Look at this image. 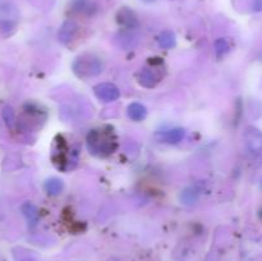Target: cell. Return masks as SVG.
I'll return each mask as SVG.
<instances>
[{
    "mask_svg": "<svg viewBox=\"0 0 262 261\" xmlns=\"http://www.w3.org/2000/svg\"><path fill=\"white\" fill-rule=\"evenodd\" d=\"M86 145L90 154L96 158L104 159L117 151L118 138L112 125L94 128L87 133Z\"/></svg>",
    "mask_w": 262,
    "mask_h": 261,
    "instance_id": "1",
    "label": "cell"
},
{
    "mask_svg": "<svg viewBox=\"0 0 262 261\" xmlns=\"http://www.w3.org/2000/svg\"><path fill=\"white\" fill-rule=\"evenodd\" d=\"M79 151L74 146L69 145L63 136H58L55 138V143L53 147V163L59 170L68 171L73 169L78 163Z\"/></svg>",
    "mask_w": 262,
    "mask_h": 261,
    "instance_id": "2",
    "label": "cell"
},
{
    "mask_svg": "<svg viewBox=\"0 0 262 261\" xmlns=\"http://www.w3.org/2000/svg\"><path fill=\"white\" fill-rule=\"evenodd\" d=\"M72 71L78 78L89 79L96 77L104 71V63L101 58L91 53H84L77 56L72 63Z\"/></svg>",
    "mask_w": 262,
    "mask_h": 261,
    "instance_id": "3",
    "label": "cell"
},
{
    "mask_svg": "<svg viewBox=\"0 0 262 261\" xmlns=\"http://www.w3.org/2000/svg\"><path fill=\"white\" fill-rule=\"evenodd\" d=\"M246 154L248 160L255 166L262 165V132L253 125L246 127L243 132Z\"/></svg>",
    "mask_w": 262,
    "mask_h": 261,
    "instance_id": "4",
    "label": "cell"
},
{
    "mask_svg": "<svg viewBox=\"0 0 262 261\" xmlns=\"http://www.w3.org/2000/svg\"><path fill=\"white\" fill-rule=\"evenodd\" d=\"M48 119V112L36 102H27L23 105V114L20 123L28 128H41Z\"/></svg>",
    "mask_w": 262,
    "mask_h": 261,
    "instance_id": "5",
    "label": "cell"
},
{
    "mask_svg": "<svg viewBox=\"0 0 262 261\" xmlns=\"http://www.w3.org/2000/svg\"><path fill=\"white\" fill-rule=\"evenodd\" d=\"M152 66L145 67L137 73V82L145 89H155L163 79V72L160 67L156 66V61H151Z\"/></svg>",
    "mask_w": 262,
    "mask_h": 261,
    "instance_id": "6",
    "label": "cell"
},
{
    "mask_svg": "<svg viewBox=\"0 0 262 261\" xmlns=\"http://www.w3.org/2000/svg\"><path fill=\"white\" fill-rule=\"evenodd\" d=\"M94 94L100 101L114 102L120 97V90L110 82H102L94 87Z\"/></svg>",
    "mask_w": 262,
    "mask_h": 261,
    "instance_id": "7",
    "label": "cell"
},
{
    "mask_svg": "<svg viewBox=\"0 0 262 261\" xmlns=\"http://www.w3.org/2000/svg\"><path fill=\"white\" fill-rule=\"evenodd\" d=\"M117 23L122 27H124L125 30H135L140 26V20H138L137 14L133 12L130 8L128 7H122L117 12Z\"/></svg>",
    "mask_w": 262,
    "mask_h": 261,
    "instance_id": "8",
    "label": "cell"
},
{
    "mask_svg": "<svg viewBox=\"0 0 262 261\" xmlns=\"http://www.w3.org/2000/svg\"><path fill=\"white\" fill-rule=\"evenodd\" d=\"M78 32V25L73 19H67L63 25L60 26L58 31V40L61 44H68L76 37Z\"/></svg>",
    "mask_w": 262,
    "mask_h": 261,
    "instance_id": "9",
    "label": "cell"
},
{
    "mask_svg": "<svg viewBox=\"0 0 262 261\" xmlns=\"http://www.w3.org/2000/svg\"><path fill=\"white\" fill-rule=\"evenodd\" d=\"M71 10L74 14L94 15L97 10V5L92 0H72Z\"/></svg>",
    "mask_w": 262,
    "mask_h": 261,
    "instance_id": "10",
    "label": "cell"
},
{
    "mask_svg": "<svg viewBox=\"0 0 262 261\" xmlns=\"http://www.w3.org/2000/svg\"><path fill=\"white\" fill-rule=\"evenodd\" d=\"M127 115L133 122H142L147 117V109L140 102H132L127 107Z\"/></svg>",
    "mask_w": 262,
    "mask_h": 261,
    "instance_id": "11",
    "label": "cell"
},
{
    "mask_svg": "<svg viewBox=\"0 0 262 261\" xmlns=\"http://www.w3.org/2000/svg\"><path fill=\"white\" fill-rule=\"evenodd\" d=\"M18 18H19V10L14 4H10V3L0 4V20L17 22Z\"/></svg>",
    "mask_w": 262,
    "mask_h": 261,
    "instance_id": "12",
    "label": "cell"
},
{
    "mask_svg": "<svg viewBox=\"0 0 262 261\" xmlns=\"http://www.w3.org/2000/svg\"><path fill=\"white\" fill-rule=\"evenodd\" d=\"M22 212L25 215V217L27 219L28 225L31 228L35 227L36 224L38 223V217H40V212H38V209L36 207V205H33L32 202L27 201L22 205Z\"/></svg>",
    "mask_w": 262,
    "mask_h": 261,
    "instance_id": "13",
    "label": "cell"
},
{
    "mask_svg": "<svg viewBox=\"0 0 262 261\" xmlns=\"http://www.w3.org/2000/svg\"><path fill=\"white\" fill-rule=\"evenodd\" d=\"M64 183L61 179L53 177V178L46 179L43 183V191L49 194V196H58L63 192Z\"/></svg>",
    "mask_w": 262,
    "mask_h": 261,
    "instance_id": "14",
    "label": "cell"
},
{
    "mask_svg": "<svg viewBox=\"0 0 262 261\" xmlns=\"http://www.w3.org/2000/svg\"><path fill=\"white\" fill-rule=\"evenodd\" d=\"M184 136H186V130L183 128H173V129H169L166 132L161 133V141L174 145V143L181 142L184 138Z\"/></svg>",
    "mask_w": 262,
    "mask_h": 261,
    "instance_id": "15",
    "label": "cell"
},
{
    "mask_svg": "<svg viewBox=\"0 0 262 261\" xmlns=\"http://www.w3.org/2000/svg\"><path fill=\"white\" fill-rule=\"evenodd\" d=\"M118 41H119V45L123 49L128 50V49H133L138 42V38L135 33L132 32V30L123 31L118 35Z\"/></svg>",
    "mask_w": 262,
    "mask_h": 261,
    "instance_id": "16",
    "label": "cell"
},
{
    "mask_svg": "<svg viewBox=\"0 0 262 261\" xmlns=\"http://www.w3.org/2000/svg\"><path fill=\"white\" fill-rule=\"evenodd\" d=\"M158 42L161 48L166 49V50H169V49H173L177 44L176 35H174L173 31H169V30L163 31V32L159 35Z\"/></svg>",
    "mask_w": 262,
    "mask_h": 261,
    "instance_id": "17",
    "label": "cell"
},
{
    "mask_svg": "<svg viewBox=\"0 0 262 261\" xmlns=\"http://www.w3.org/2000/svg\"><path fill=\"white\" fill-rule=\"evenodd\" d=\"M13 257L15 261H36L35 252L30 250H26L23 247H15L13 248Z\"/></svg>",
    "mask_w": 262,
    "mask_h": 261,
    "instance_id": "18",
    "label": "cell"
},
{
    "mask_svg": "<svg viewBox=\"0 0 262 261\" xmlns=\"http://www.w3.org/2000/svg\"><path fill=\"white\" fill-rule=\"evenodd\" d=\"M17 27V22H8V20H0V37H8L13 35Z\"/></svg>",
    "mask_w": 262,
    "mask_h": 261,
    "instance_id": "19",
    "label": "cell"
},
{
    "mask_svg": "<svg viewBox=\"0 0 262 261\" xmlns=\"http://www.w3.org/2000/svg\"><path fill=\"white\" fill-rule=\"evenodd\" d=\"M214 50L217 58H222L229 51V44L225 38H217L214 44Z\"/></svg>",
    "mask_w": 262,
    "mask_h": 261,
    "instance_id": "20",
    "label": "cell"
},
{
    "mask_svg": "<svg viewBox=\"0 0 262 261\" xmlns=\"http://www.w3.org/2000/svg\"><path fill=\"white\" fill-rule=\"evenodd\" d=\"M181 199L182 201H183V204L193 205L196 204V201L199 200V194H197V192L194 191L193 188H187L183 191Z\"/></svg>",
    "mask_w": 262,
    "mask_h": 261,
    "instance_id": "21",
    "label": "cell"
},
{
    "mask_svg": "<svg viewBox=\"0 0 262 261\" xmlns=\"http://www.w3.org/2000/svg\"><path fill=\"white\" fill-rule=\"evenodd\" d=\"M3 118H4L5 123L9 128H13L15 124V117H14V112L10 106H5L4 110H3Z\"/></svg>",
    "mask_w": 262,
    "mask_h": 261,
    "instance_id": "22",
    "label": "cell"
},
{
    "mask_svg": "<svg viewBox=\"0 0 262 261\" xmlns=\"http://www.w3.org/2000/svg\"><path fill=\"white\" fill-rule=\"evenodd\" d=\"M252 9L255 12H262V0H255L252 4Z\"/></svg>",
    "mask_w": 262,
    "mask_h": 261,
    "instance_id": "23",
    "label": "cell"
},
{
    "mask_svg": "<svg viewBox=\"0 0 262 261\" xmlns=\"http://www.w3.org/2000/svg\"><path fill=\"white\" fill-rule=\"evenodd\" d=\"M141 2L146 3V4H152V3H155L156 0H141Z\"/></svg>",
    "mask_w": 262,
    "mask_h": 261,
    "instance_id": "24",
    "label": "cell"
},
{
    "mask_svg": "<svg viewBox=\"0 0 262 261\" xmlns=\"http://www.w3.org/2000/svg\"><path fill=\"white\" fill-rule=\"evenodd\" d=\"M261 186H262V182H261Z\"/></svg>",
    "mask_w": 262,
    "mask_h": 261,
    "instance_id": "25",
    "label": "cell"
},
{
    "mask_svg": "<svg viewBox=\"0 0 262 261\" xmlns=\"http://www.w3.org/2000/svg\"><path fill=\"white\" fill-rule=\"evenodd\" d=\"M261 216H262V212H261Z\"/></svg>",
    "mask_w": 262,
    "mask_h": 261,
    "instance_id": "26",
    "label": "cell"
}]
</instances>
